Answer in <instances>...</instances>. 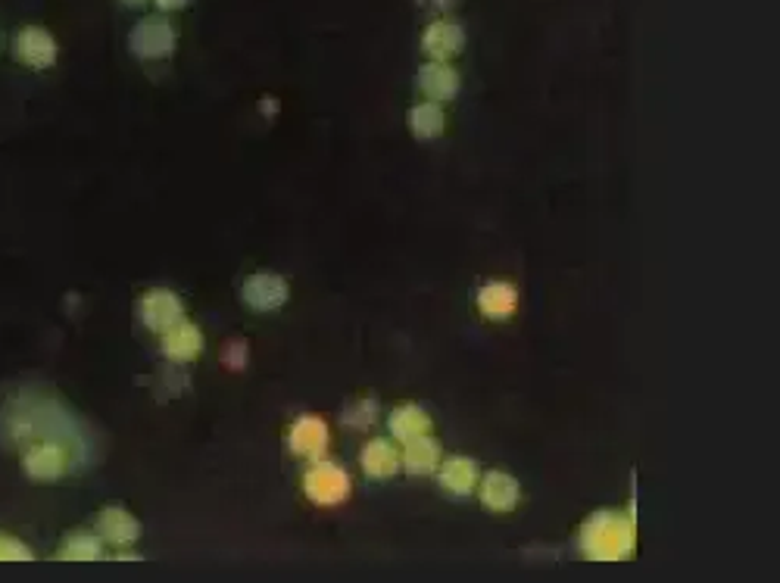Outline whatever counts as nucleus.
<instances>
[{"label": "nucleus", "mask_w": 780, "mask_h": 583, "mask_svg": "<svg viewBox=\"0 0 780 583\" xmlns=\"http://www.w3.org/2000/svg\"><path fill=\"white\" fill-rule=\"evenodd\" d=\"M128 44H131V54L141 60H166L175 50V32L163 16H150L135 25Z\"/></svg>", "instance_id": "obj_1"}, {"label": "nucleus", "mask_w": 780, "mask_h": 583, "mask_svg": "<svg viewBox=\"0 0 780 583\" xmlns=\"http://www.w3.org/2000/svg\"><path fill=\"white\" fill-rule=\"evenodd\" d=\"M13 57L28 69H50L57 63V42L38 25H25L13 35Z\"/></svg>", "instance_id": "obj_2"}, {"label": "nucleus", "mask_w": 780, "mask_h": 583, "mask_svg": "<svg viewBox=\"0 0 780 583\" xmlns=\"http://www.w3.org/2000/svg\"><path fill=\"white\" fill-rule=\"evenodd\" d=\"M66 465H69V453H66L60 443H54V440L35 443V446L22 456V471L32 480L63 478Z\"/></svg>", "instance_id": "obj_3"}, {"label": "nucleus", "mask_w": 780, "mask_h": 583, "mask_svg": "<svg viewBox=\"0 0 780 583\" xmlns=\"http://www.w3.org/2000/svg\"><path fill=\"white\" fill-rule=\"evenodd\" d=\"M178 315H182V306H178V300H175L172 293L156 291L144 296V322H148V328H153V331L172 328Z\"/></svg>", "instance_id": "obj_4"}, {"label": "nucleus", "mask_w": 780, "mask_h": 583, "mask_svg": "<svg viewBox=\"0 0 780 583\" xmlns=\"http://www.w3.org/2000/svg\"><path fill=\"white\" fill-rule=\"evenodd\" d=\"M459 47H463V28L453 25V22H438V25H431L428 35H424V50H428L431 57H438V60L456 54Z\"/></svg>", "instance_id": "obj_5"}, {"label": "nucleus", "mask_w": 780, "mask_h": 583, "mask_svg": "<svg viewBox=\"0 0 780 583\" xmlns=\"http://www.w3.org/2000/svg\"><path fill=\"white\" fill-rule=\"evenodd\" d=\"M306 490H310V497L316 502H335L344 493V478H340L338 468L318 465L306 478Z\"/></svg>", "instance_id": "obj_6"}, {"label": "nucleus", "mask_w": 780, "mask_h": 583, "mask_svg": "<svg viewBox=\"0 0 780 583\" xmlns=\"http://www.w3.org/2000/svg\"><path fill=\"white\" fill-rule=\"evenodd\" d=\"M247 303H254L256 310H272V306H278L281 300H284V293H288V288H284V281L281 278H275V275H259V278H254L251 284H247Z\"/></svg>", "instance_id": "obj_7"}, {"label": "nucleus", "mask_w": 780, "mask_h": 583, "mask_svg": "<svg viewBox=\"0 0 780 583\" xmlns=\"http://www.w3.org/2000/svg\"><path fill=\"white\" fill-rule=\"evenodd\" d=\"M101 534L113 543H131L138 537V521L119 509H106L101 515Z\"/></svg>", "instance_id": "obj_8"}, {"label": "nucleus", "mask_w": 780, "mask_h": 583, "mask_svg": "<svg viewBox=\"0 0 780 583\" xmlns=\"http://www.w3.org/2000/svg\"><path fill=\"white\" fill-rule=\"evenodd\" d=\"M456 72L446 66H428L422 69V88L431 97H450L456 91Z\"/></svg>", "instance_id": "obj_9"}, {"label": "nucleus", "mask_w": 780, "mask_h": 583, "mask_svg": "<svg viewBox=\"0 0 780 583\" xmlns=\"http://www.w3.org/2000/svg\"><path fill=\"white\" fill-rule=\"evenodd\" d=\"M325 431H322V424H318L316 418H303V421H296V431H294V450L296 453H303V456H313V453H318V446L325 443Z\"/></svg>", "instance_id": "obj_10"}, {"label": "nucleus", "mask_w": 780, "mask_h": 583, "mask_svg": "<svg viewBox=\"0 0 780 583\" xmlns=\"http://www.w3.org/2000/svg\"><path fill=\"white\" fill-rule=\"evenodd\" d=\"M197 350H200V337H197V331L188 328V325L175 328V331L166 337V353H170L172 359H190Z\"/></svg>", "instance_id": "obj_11"}, {"label": "nucleus", "mask_w": 780, "mask_h": 583, "mask_svg": "<svg viewBox=\"0 0 780 583\" xmlns=\"http://www.w3.org/2000/svg\"><path fill=\"white\" fill-rule=\"evenodd\" d=\"M101 556V543L88 534H69L60 546V559H97Z\"/></svg>", "instance_id": "obj_12"}, {"label": "nucleus", "mask_w": 780, "mask_h": 583, "mask_svg": "<svg viewBox=\"0 0 780 583\" xmlns=\"http://www.w3.org/2000/svg\"><path fill=\"white\" fill-rule=\"evenodd\" d=\"M0 562H32V549L10 534H0Z\"/></svg>", "instance_id": "obj_13"}, {"label": "nucleus", "mask_w": 780, "mask_h": 583, "mask_svg": "<svg viewBox=\"0 0 780 583\" xmlns=\"http://www.w3.org/2000/svg\"><path fill=\"white\" fill-rule=\"evenodd\" d=\"M153 3H156L160 10H185L190 0H153Z\"/></svg>", "instance_id": "obj_14"}, {"label": "nucleus", "mask_w": 780, "mask_h": 583, "mask_svg": "<svg viewBox=\"0 0 780 583\" xmlns=\"http://www.w3.org/2000/svg\"><path fill=\"white\" fill-rule=\"evenodd\" d=\"M123 3H128V7H141L144 0H123Z\"/></svg>", "instance_id": "obj_15"}]
</instances>
